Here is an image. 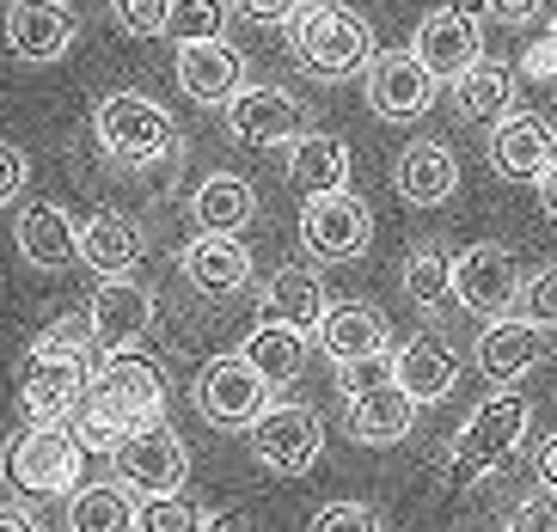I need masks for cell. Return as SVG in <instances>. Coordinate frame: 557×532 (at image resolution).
Instances as JSON below:
<instances>
[{
	"instance_id": "6da1fadb",
	"label": "cell",
	"mask_w": 557,
	"mask_h": 532,
	"mask_svg": "<svg viewBox=\"0 0 557 532\" xmlns=\"http://www.w3.org/2000/svg\"><path fill=\"white\" fill-rule=\"evenodd\" d=\"M92 135H99V147L123 165V172H153V165H178L184 160L178 123H172V111L153 104L148 92H111V98H99V111H92Z\"/></svg>"
},
{
	"instance_id": "7a4b0ae2",
	"label": "cell",
	"mask_w": 557,
	"mask_h": 532,
	"mask_svg": "<svg viewBox=\"0 0 557 532\" xmlns=\"http://www.w3.org/2000/svg\"><path fill=\"white\" fill-rule=\"evenodd\" d=\"M288 49H295V62L319 81H349V74H368L374 62V32H368V18L337 7V0H307L295 18H288Z\"/></svg>"
},
{
	"instance_id": "3957f363",
	"label": "cell",
	"mask_w": 557,
	"mask_h": 532,
	"mask_svg": "<svg viewBox=\"0 0 557 532\" xmlns=\"http://www.w3.org/2000/svg\"><path fill=\"white\" fill-rule=\"evenodd\" d=\"M81 459H86V447L74 441L67 422H32V429L7 435V447H0V478H7L13 496H32V502L74 496Z\"/></svg>"
},
{
	"instance_id": "277c9868",
	"label": "cell",
	"mask_w": 557,
	"mask_h": 532,
	"mask_svg": "<svg viewBox=\"0 0 557 532\" xmlns=\"http://www.w3.org/2000/svg\"><path fill=\"white\" fill-rule=\"evenodd\" d=\"M527 422H533V404H527L521 392H496L491 386V398L459 422L454 447H447V471H454L459 484H478L484 471L508 466V459L521 453V441H527Z\"/></svg>"
},
{
	"instance_id": "5b68a950",
	"label": "cell",
	"mask_w": 557,
	"mask_h": 532,
	"mask_svg": "<svg viewBox=\"0 0 557 532\" xmlns=\"http://www.w3.org/2000/svg\"><path fill=\"white\" fill-rule=\"evenodd\" d=\"M92 398L135 435V429H148V422L165 417V373L141 349H104L99 373H92Z\"/></svg>"
},
{
	"instance_id": "8992f818",
	"label": "cell",
	"mask_w": 557,
	"mask_h": 532,
	"mask_svg": "<svg viewBox=\"0 0 557 532\" xmlns=\"http://www.w3.org/2000/svg\"><path fill=\"white\" fill-rule=\"evenodd\" d=\"M190 398H197L202 422H214V429H251L270 410V380L246 355H214V361H202Z\"/></svg>"
},
{
	"instance_id": "52a82bcc",
	"label": "cell",
	"mask_w": 557,
	"mask_h": 532,
	"mask_svg": "<svg viewBox=\"0 0 557 532\" xmlns=\"http://www.w3.org/2000/svg\"><path fill=\"white\" fill-rule=\"evenodd\" d=\"M300 245H307L319 263L361 258V251L374 245V209H368L356 190L307 196V209H300Z\"/></svg>"
},
{
	"instance_id": "ba28073f",
	"label": "cell",
	"mask_w": 557,
	"mask_h": 532,
	"mask_svg": "<svg viewBox=\"0 0 557 532\" xmlns=\"http://www.w3.org/2000/svg\"><path fill=\"white\" fill-rule=\"evenodd\" d=\"M246 435H251V459L276 478H300L325 453V422L312 417L307 404H270Z\"/></svg>"
},
{
	"instance_id": "9c48e42d",
	"label": "cell",
	"mask_w": 557,
	"mask_h": 532,
	"mask_svg": "<svg viewBox=\"0 0 557 532\" xmlns=\"http://www.w3.org/2000/svg\"><path fill=\"white\" fill-rule=\"evenodd\" d=\"M361 86H368V111L380 123H417V116H429L442 81L423 67L417 49H380L374 62H368V81Z\"/></svg>"
},
{
	"instance_id": "30bf717a",
	"label": "cell",
	"mask_w": 557,
	"mask_h": 532,
	"mask_svg": "<svg viewBox=\"0 0 557 532\" xmlns=\"http://www.w3.org/2000/svg\"><path fill=\"white\" fill-rule=\"evenodd\" d=\"M111 459H116V478H123L135 496H178L184 478H190V453H184V441L172 435L165 422L135 429Z\"/></svg>"
},
{
	"instance_id": "8fae6325",
	"label": "cell",
	"mask_w": 557,
	"mask_h": 532,
	"mask_svg": "<svg viewBox=\"0 0 557 532\" xmlns=\"http://www.w3.org/2000/svg\"><path fill=\"white\" fill-rule=\"evenodd\" d=\"M545 355H552V337H545V324L527 319V312H503V319H491L484 331H478V343H472V361H478V373H484L491 386H515V380H527Z\"/></svg>"
},
{
	"instance_id": "7c38bea8",
	"label": "cell",
	"mask_w": 557,
	"mask_h": 532,
	"mask_svg": "<svg viewBox=\"0 0 557 532\" xmlns=\"http://www.w3.org/2000/svg\"><path fill=\"white\" fill-rule=\"evenodd\" d=\"M221 111H227V135L246 147H288L307 135V104L282 86H239Z\"/></svg>"
},
{
	"instance_id": "4fadbf2b",
	"label": "cell",
	"mask_w": 557,
	"mask_h": 532,
	"mask_svg": "<svg viewBox=\"0 0 557 532\" xmlns=\"http://www.w3.org/2000/svg\"><path fill=\"white\" fill-rule=\"evenodd\" d=\"M454 300L478 319H503V312L521 307V275H515V258H508V245L484 239L472 251H459L454 258Z\"/></svg>"
},
{
	"instance_id": "5bb4252c",
	"label": "cell",
	"mask_w": 557,
	"mask_h": 532,
	"mask_svg": "<svg viewBox=\"0 0 557 532\" xmlns=\"http://www.w3.org/2000/svg\"><path fill=\"white\" fill-rule=\"evenodd\" d=\"M0 32H7V49H13L18 62H62L74 37H81V13L67 7V0H13L7 18H0Z\"/></svg>"
},
{
	"instance_id": "9a60e30c",
	"label": "cell",
	"mask_w": 557,
	"mask_h": 532,
	"mask_svg": "<svg viewBox=\"0 0 557 532\" xmlns=\"http://www.w3.org/2000/svg\"><path fill=\"white\" fill-rule=\"evenodd\" d=\"M417 55H423V67L435 81H459L472 62H484V32H478L472 13H459L454 0H442L417 25Z\"/></svg>"
},
{
	"instance_id": "2e32d148",
	"label": "cell",
	"mask_w": 557,
	"mask_h": 532,
	"mask_svg": "<svg viewBox=\"0 0 557 532\" xmlns=\"http://www.w3.org/2000/svg\"><path fill=\"white\" fill-rule=\"evenodd\" d=\"M86 324H92L99 349H135L153 324V294L135 275H104L99 294L86 300Z\"/></svg>"
},
{
	"instance_id": "e0dca14e",
	"label": "cell",
	"mask_w": 557,
	"mask_h": 532,
	"mask_svg": "<svg viewBox=\"0 0 557 532\" xmlns=\"http://www.w3.org/2000/svg\"><path fill=\"white\" fill-rule=\"evenodd\" d=\"M99 361H74V355H32L25 349V410L32 422H67L74 404L86 398Z\"/></svg>"
},
{
	"instance_id": "ac0fdd59",
	"label": "cell",
	"mask_w": 557,
	"mask_h": 532,
	"mask_svg": "<svg viewBox=\"0 0 557 532\" xmlns=\"http://www.w3.org/2000/svg\"><path fill=\"white\" fill-rule=\"evenodd\" d=\"M349 441H361V447H398V441L417 429V410L423 404L410 398L405 386H398V373L393 380H380V386H368V392H349Z\"/></svg>"
},
{
	"instance_id": "d6986e66",
	"label": "cell",
	"mask_w": 557,
	"mask_h": 532,
	"mask_svg": "<svg viewBox=\"0 0 557 532\" xmlns=\"http://www.w3.org/2000/svg\"><path fill=\"white\" fill-rule=\"evenodd\" d=\"M178 74L184 98H197V104H227L239 86H246V55L227 44V37H197V44H178Z\"/></svg>"
},
{
	"instance_id": "ffe728a7",
	"label": "cell",
	"mask_w": 557,
	"mask_h": 532,
	"mask_svg": "<svg viewBox=\"0 0 557 532\" xmlns=\"http://www.w3.org/2000/svg\"><path fill=\"white\" fill-rule=\"evenodd\" d=\"M557 160V123L533 111H508L491 129V165L515 184H540V172Z\"/></svg>"
},
{
	"instance_id": "44dd1931",
	"label": "cell",
	"mask_w": 557,
	"mask_h": 532,
	"mask_svg": "<svg viewBox=\"0 0 557 532\" xmlns=\"http://www.w3.org/2000/svg\"><path fill=\"white\" fill-rule=\"evenodd\" d=\"M184 282L197 294H209V300H227V294H239L251 282V251L239 233H197V239L184 245L178 258Z\"/></svg>"
},
{
	"instance_id": "7402d4cb",
	"label": "cell",
	"mask_w": 557,
	"mask_h": 532,
	"mask_svg": "<svg viewBox=\"0 0 557 532\" xmlns=\"http://www.w3.org/2000/svg\"><path fill=\"white\" fill-rule=\"evenodd\" d=\"M319 349L344 368V361H368V355H386V343H393V324H386V312L374 307V300H344V307H331L325 319H319Z\"/></svg>"
},
{
	"instance_id": "603a6c76",
	"label": "cell",
	"mask_w": 557,
	"mask_h": 532,
	"mask_svg": "<svg viewBox=\"0 0 557 532\" xmlns=\"http://www.w3.org/2000/svg\"><path fill=\"white\" fill-rule=\"evenodd\" d=\"M13 239H18V258L44 275L67 270V263L81 258V226H74L67 209H55V202H32V209L13 221Z\"/></svg>"
},
{
	"instance_id": "cb8c5ba5",
	"label": "cell",
	"mask_w": 557,
	"mask_h": 532,
	"mask_svg": "<svg viewBox=\"0 0 557 532\" xmlns=\"http://www.w3.org/2000/svg\"><path fill=\"white\" fill-rule=\"evenodd\" d=\"M393 373L417 404H447L459 386V349L447 337H435V331H423V337H410L393 355Z\"/></svg>"
},
{
	"instance_id": "d4e9b609",
	"label": "cell",
	"mask_w": 557,
	"mask_h": 532,
	"mask_svg": "<svg viewBox=\"0 0 557 532\" xmlns=\"http://www.w3.org/2000/svg\"><path fill=\"white\" fill-rule=\"evenodd\" d=\"M454 86V116L459 123H472V129H496L508 111H515V92H521V81H515V67L496 62V55H484V62H472Z\"/></svg>"
},
{
	"instance_id": "484cf974",
	"label": "cell",
	"mask_w": 557,
	"mask_h": 532,
	"mask_svg": "<svg viewBox=\"0 0 557 532\" xmlns=\"http://www.w3.org/2000/svg\"><path fill=\"white\" fill-rule=\"evenodd\" d=\"M398 196H405L410 209H442V202H454L459 190V160L447 141H410L405 153H398V172H393Z\"/></svg>"
},
{
	"instance_id": "4316f807",
	"label": "cell",
	"mask_w": 557,
	"mask_h": 532,
	"mask_svg": "<svg viewBox=\"0 0 557 532\" xmlns=\"http://www.w3.org/2000/svg\"><path fill=\"white\" fill-rule=\"evenodd\" d=\"M331 312L325 300V275L307 270V263H282L270 282H263V319L300 324V331H319V319Z\"/></svg>"
},
{
	"instance_id": "83f0119b",
	"label": "cell",
	"mask_w": 557,
	"mask_h": 532,
	"mask_svg": "<svg viewBox=\"0 0 557 532\" xmlns=\"http://www.w3.org/2000/svg\"><path fill=\"white\" fill-rule=\"evenodd\" d=\"M288 184H295L300 196L349 190V147H344V135L307 129L300 141H288Z\"/></svg>"
},
{
	"instance_id": "f1b7e54d",
	"label": "cell",
	"mask_w": 557,
	"mask_h": 532,
	"mask_svg": "<svg viewBox=\"0 0 557 532\" xmlns=\"http://www.w3.org/2000/svg\"><path fill=\"white\" fill-rule=\"evenodd\" d=\"M141 251H148V239H141V226L129 221V214H92V221H81V263L99 275H129L135 263H141Z\"/></svg>"
},
{
	"instance_id": "f546056e",
	"label": "cell",
	"mask_w": 557,
	"mask_h": 532,
	"mask_svg": "<svg viewBox=\"0 0 557 532\" xmlns=\"http://www.w3.org/2000/svg\"><path fill=\"white\" fill-rule=\"evenodd\" d=\"M190 221L202 233H246L258 221V190H251L239 172H209L190 196Z\"/></svg>"
},
{
	"instance_id": "4dcf8cb0",
	"label": "cell",
	"mask_w": 557,
	"mask_h": 532,
	"mask_svg": "<svg viewBox=\"0 0 557 532\" xmlns=\"http://www.w3.org/2000/svg\"><path fill=\"white\" fill-rule=\"evenodd\" d=\"M239 355H246L270 386H288L307 368V331L300 324H282V319H263V324H251V337L239 343Z\"/></svg>"
},
{
	"instance_id": "1f68e13d",
	"label": "cell",
	"mask_w": 557,
	"mask_h": 532,
	"mask_svg": "<svg viewBox=\"0 0 557 532\" xmlns=\"http://www.w3.org/2000/svg\"><path fill=\"white\" fill-rule=\"evenodd\" d=\"M398 288H405V300L423 319H442L447 307H459L454 300V258H447L442 245H417L405 258V270H398Z\"/></svg>"
},
{
	"instance_id": "d6a6232c",
	"label": "cell",
	"mask_w": 557,
	"mask_h": 532,
	"mask_svg": "<svg viewBox=\"0 0 557 532\" xmlns=\"http://www.w3.org/2000/svg\"><path fill=\"white\" fill-rule=\"evenodd\" d=\"M141 502L135 490L116 478V484H86L67 496V532H135Z\"/></svg>"
},
{
	"instance_id": "836d02e7",
	"label": "cell",
	"mask_w": 557,
	"mask_h": 532,
	"mask_svg": "<svg viewBox=\"0 0 557 532\" xmlns=\"http://www.w3.org/2000/svg\"><path fill=\"white\" fill-rule=\"evenodd\" d=\"M227 7H233V0H172V13H165V37H172V44L221 37V32H227Z\"/></svg>"
},
{
	"instance_id": "e575fe53",
	"label": "cell",
	"mask_w": 557,
	"mask_h": 532,
	"mask_svg": "<svg viewBox=\"0 0 557 532\" xmlns=\"http://www.w3.org/2000/svg\"><path fill=\"white\" fill-rule=\"evenodd\" d=\"M67 429H74V441H81L86 453H116L123 441H129V429L104 410L99 398H92V386H86V398L74 404V417H67Z\"/></svg>"
},
{
	"instance_id": "d590c367",
	"label": "cell",
	"mask_w": 557,
	"mask_h": 532,
	"mask_svg": "<svg viewBox=\"0 0 557 532\" xmlns=\"http://www.w3.org/2000/svg\"><path fill=\"white\" fill-rule=\"evenodd\" d=\"M202 508L178 496H141V515H135V532H202Z\"/></svg>"
},
{
	"instance_id": "8d00e7d4",
	"label": "cell",
	"mask_w": 557,
	"mask_h": 532,
	"mask_svg": "<svg viewBox=\"0 0 557 532\" xmlns=\"http://www.w3.org/2000/svg\"><path fill=\"white\" fill-rule=\"evenodd\" d=\"M92 349H99V337H92L86 312H81V319H55V324H44V331L32 337V355H74V361H92Z\"/></svg>"
},
{
	"instance_id": "74e56055",
	"label": "cell",
	"mask_w": 557,
	"mask_h": 532,
	"mask_svg": "<svg viewBox=\"0 0 557 532\" xmlns=\"http://www.w3.org/2000/svg\"><path fill=\"white\" fill-rule=\"evenodd\" d=\"M307 532H386V527H380V508H368V502H325Z\"/></svg>"
},
{
	"instance_id": "f35d334b",
	"label": "cell",
	"mask_w": 557,
	"mask_h": 532,
	"mask_svg": "<svg viewBox=\"0 0 557 532\" xmlns=\"http://www.w3.org/2000/svg\"><path fill=\"white\" fill-rule=\"evenodd\" d=\"M165 13L172 0H111V18L129 37H165Z\"/></svg>"
},
{
	"instance_id": "ab89813d",
	"label": "cell",
	"mask_w": 557,
	"mask_h": 532,
	"mask_svg": "<svg viewBox=\"0 0 557 532\" xmlns=\"http://www.w3.org/2000/svg\"><path fill=\"white\" fill-rule=\"evenodd\" d=\"M521 312L527 319H540L545 331L557 324V263H545L533 282H521Z\"/></svg>"
},
{
	"instance_id": "60d3db41",
	"label": "cell",
	"mask_w": 557,
	"mask_h": 532,
	"mask_svg": "<svg viewBox=\"0 0 557 532\" xmlns=\"http://www.w3.org/2000/svg\"><path fill=\"white\" fill-rule=\"evenodd\" d=\"M503 532H557V496L552 490H533L527 502H515V515H508Z\"/></svg>"
},
{
	"instance_id": "b9f144b4",
	"label": "cell",
	"mask_w": 557,
	"mask_h": 532,
	"mask_svg": "<svg viewBox=\"0 0 557 532\" xmlns=\"http://www.w3.org/2000/svg\"><path fill=\"white\" fill-rule=\"evenodd\" d=\"M380 380H393V355H368V361H344V373H337V392H368L380 386Z\"/></svg>"
},
{
	"instance_id": "7bdbcfd3",
	"label": "cell",
	"mask_w": 557,
	"mask_h": 532,
	"mask_svg": "<svg viewBox=\"0 0 557 532\" xmlns=\"http://www.w3.org/2000/svg\"><path fill=\"white\" fill-rule=\"evenodd\" d=\"M25 184H32V160H25L13 141H0V209H7Z\"/></svg>"
},
{
	"instance_id": "ee69618b",
	"label": "cell",
	"mask_w": 557,
	"mask_h": 532,
	"mask_svg": "<svg viewBox=\"0 0 557 532\" xmlns=\"http://www.w3.org/2000/svg\"><path fill=\"white\" fill-rule=\"evenodd\" d=\"M233 7H239L251 25H288V18L307 7V0H233Z\"/></svg>"
},
{
	"instance_id": "f6af8a7d",
	"label": "cell",
	"mask_w": 557,
	"mask_h": 532,
	"mask_svg": "<svg viewBox=\"0 0 557 532\" xmlns=\"http://www.w3.org/2000/svg\"><path fill=\"white\" fill-rule=\"evenodd\" d=\"M484 13H491L496 25H527V18L545 13V0H484Z\"/></svg>"
},
{
	"instance_id": "bcb514c9",
	"label": "cell",
	"mask_w": 557,
	"mask_h": 532,
	"mask_svg": "<svg viewBox=\"0 0 557 532\" xmlns=\"http://www.w3.org/2000/svg\"><path fill=\"white\" fill-rule=\"evenodd\" d=\"M533 478H540V490H552V496H557V435L533 453Z\"/></svg>"
},
{
	"instance_id": "7dc6e473",
	"label": "cell",
	"mask_w": 557,
	"mask_h": 532,
	"mask_svg": "<svg viewBox=\"0 0 557 532\" xmlns=\"http://www.w3.org/2000/svg\"><path fill=\"white\" fill-rule=\"evenodd\" d=\"M0 532H44V520H37L32 508H18V502H7V508H0Z\"/></svg>"
},
{
	"instance_id": "c3c4849f",
	"label": "cell",
	"mask_w": 557,
	"mask_h": 532,
	"mask_svg": "<svg viewBox=\"0 0 557 532\" xmlns=\"http://www.w3.org/2000/svg\"><path fill=\"white\" fill-rule=\"evenodd\" d=\"M527 74H533V81H552V74H557V55H552V44H545V37L527 49Z\"/></svg>"
},
{
	"instance_id": "681fc988",
	"label": "cell",
	"mask_w": 557,
	"mask_h": 532,
	"mask_svg": "<svg viewBox=\"0 0 557 532\" xmlns=\"http://www.w3.org/2000/svg\"><path fill=\"white\" fill-rule=\"evenodd\" d=\"M202 532H251V520L246 515H209V520H202Z\"/></svg>"
},
{
	"instance_id": "f907efd6",
	"label": "cell",
	"mask_w": 557,
	"mask_h": 532,
	"mask_svg": "<svg viewBox=\"0 0 557 532\" xmlns=\"http://www.w3.org/2000/svg\"><path fill=\"white\" fill-rule=\"evenodd\" d=\"M540 196H545V214H552V221H557V160H552V165H545V172H540Z\"/></svg>"
},
{
	"instance_id": "816d5d0a",
	"label": "cell",
	"mask_w": 557,
	"mask_h": 532,
	"mask_svg": "<svg viewBox=\"0 0 557 532\" xmlns=\"http://www.w3.org/2000/svg\"><path fill=\"white\" fill-rule=\"evenodd\" d=\"M545 44H552V55H557V13H552V25H545Z\"/></svg>"
},
{
	"instance_id": "f5cc1de1",
	"label": "cell",
	"mask_w": 557,
	"mask_h": 532,
	"mask_svg": "<svg viewBox=\"0 0 557 532\" xmlns=\"http://www.w3.org/2000/svg\"><path fill=\"white\" fill-rule=\"evenodd\" d=\"M552 123H557V116H552Z\"/></svg>"
}]
</instances>
